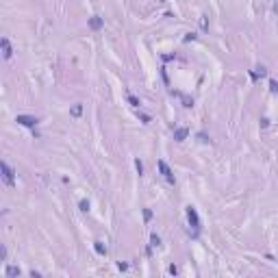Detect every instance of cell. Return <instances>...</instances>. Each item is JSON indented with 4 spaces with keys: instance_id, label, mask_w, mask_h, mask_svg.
<instances>
[{
    "instance_id": "1",
    "label": "cell",
    "mask_w": 278,
    "mask_h": 278,
    "mask_svg": "<svg viewBox=\"0 0 278 278\" xmlns=\"http://www.w3.org/2000/svg\"><path fill=\"white\" fill-rule=\"evenodd\" d=\"M0 172H2V180H5V185L13 187V185H15V174H13V169L9 167V163H7V161L0 163Z\"/></svg>"
},
{
    "instance_id": "2",
    "label": "cell",
    "mask_w": 278,
    "mask_h": 278,
    "mask_svg": "<svg viewBox=\"0 0 278 278\" xmlns=\"http://www.w3.org/2000/svg\"><path fill=\"white\" fill-rule=\"evenodd\" d=\"M15 122H18V124H22V126H28V128H35V126L39 124V120H37V118H33V115H18V118H15Z\"/></svg>"
},
{
    "instance_id": "3",
    "label": "cell",
    "mask_w": 278,
    "mask_h": 278,
    "mask_svg": "<svg viewBox=\"0 0 278 278\" xmlns=\"http://www.w3.org/2000/svg\"><path fill=\"white\" fill-rule=\"evenodd\" d=\"M156 167H159V172L167 178V182H172V185H174V176H172V169L167 167V163H165V161H156Z\"/></svg>"
},
{
    "instance_id": "4",
    "label": "cell",
    "mask_w": 278,
    "mask_h": 278,
    "mask_svg": "<svg viewBox=\"0 0 278 278\" xmlns=\"http://www.w3.org/2000/svg\"><path fill=\"white\" fill-rule=\"evenodd\" d=\"M187 220H189V224H191L196 230L200 228V220H198V213H196L194 207H187Z\"/></svg>"
},
{
    "instance_id": "5",
    "label": "cell",
    "mask_w": 278,
    "mask_h": 278,
    "mask_svg": "<svg viewBox=\"0 0 278 278\" xmlns=\"http://www.w3.org/2000/svg\"><path fill=\"white\" fill-rule=\"evenodd\" d=\"M0 46H2V57H5V59H11L13 50H11V44H9V39H7V37H2V39H0Z\"/></svg>"
},
{
    "instance_id": "6",
    "label": "cell",
    "mask_w": 278,
    "mask_h": 278,
    "mask_svg": "<svg viewBox=\"0 0 278 278\" xmlns=\"http://www.w3.org/2000/svg\"><path fill=\"white\" fill-rule=\"evenodd\" d=\"M102 26H105L102 18H98V15H94V18H89V28H91V31H100Z\"/></svg>"
},
{
    "instance_id": "7",
    "label": "cell",
    "mask_w": 278,
    "mask_h": 278,
    "mask_svg": "<svg viewBox=\"0 0 278 278\" xmlns=\"http://www.w3.org/2000/svg\"><path fill=\"white\" fill-rule=\"evenodd\" d=\"M187 135H189L187 128H176V130H174V139H176V141H185V137H187Z\"/></svg>"
},
{
    "instance_id": "8",
    "label": "cell",
    "mask_w": 278,
    "mask_h": 278,
    "mask_svg": "<svg viewBox=\"0 0 278 278\" xmlns=\"http://www.w3.org/2000/svg\"><path fill=\"white\" fill-rule=\"evenodd\" d=\"M94 250H96L100 256H105V254H107V246H105L102 241H94Z\"/></svg>"
},
{
    "instance_id": "9",
    "label": "cell",
    "mask_w": 278,
    "mask_h": 278,
    "mask_svg": "<svg viewBox=\"0 0 278 278\" xmlns=\"http://www.w3.org/2000/svg\"><path fill=\"white\" fill-rule=\"evenodd\" d=\"M80 113H83V105H80V102L70 109V115H72V118H80Z\"/></svg>"
},
{
    "instance_id": "10",
    "label": "cell",
    "mask_w": 278,
    "mask_h": 278,
    "mask_svg": "<svg viewBox=\"0 0 278 278\" xmlns=\"http://www.w3.org/2000/svg\"><path fill=\"white\" fill-rule=\"evenodd\" d=\"M5 274H7L9 278H13V276H20V267H15V265H9V267L5 269Z\"/></svg>"
},
{
    "instance_id": "11",
    "label": "cell",
    "mask_w": 278,
    "mask_h": 278,
    "mask_svg": "<svg viewBox=\"0 0 278 278\" xmlns=\"http://www.w3.org/2000/svg\"><path fill=\"white\" fill-rule=\"evenodd\" d=\"M150 246H152V248H156V246H161V237H159L156 233H152V235H150Z\"/></svg>"
},
{
    "instance_id": "12",
    "label": "cell",
    "mask_w": 278,
    "mask_h": 278,
    "mask_svg": "<svg viewBox=\"0 0 278 278\" xmlns=\"http://www.w3.org/2000/svg\"><path fill=\"white\" fill-rule=\"evenodd\" d=\"M180 98H182V107H185V109H191V107H194V100H191L189 96H180Z\"/></svg>"
},
{
    "instance_id": "13",
    "label": "cell",
    "mask_w": 278,
    "mask_h": 278,
    "mask_svg": "<svg viewBox=\"0 0 278 278\" xmlns=\"http://www.w3.org/2000/svg\"><path fill=\"white\" fill-rule=\"evenodd\" d=\"M128 105H133V107H139L141 102H139V98H137V96H133V94H128Z\"/></svg>"
},
{
    "instance_id": "14",
    "label": "cell",
    "mask_w": 278,
    "mask_h": 278,
    "mask_svg": "<svg viewBox=\"0 0 278 278\" xmlns=\"http://www.w3.org/2000/svg\"><path fill=\"white\" fill-rule=\"evenodd\" d=\"M269 91H272V94H278V80H269Z\"/></svg>"
},
{
    "instance_id": "15",
    "label": "cell",
    "mask_w": 278,
    "mask_h": 278,
    "mask_svg": "<svg viewBox=\"0 0 278 278\" xmlns=\"http://www.w3.org/2000/svg\"><path fill=\"white\" fill-rule=\"evenodd\" d=\"M135 167H137V172H139V176L143 174V163L139 161V159H135Z\"/></svg>"
},
{
    "instance_id": "16",
    "label": "cell",
    "mask_w": 278,
    "mask_h": 278,
    "mask_svg": "<svg viewBox=\"0 0 278 278\" xmlns=\"http://www.w3.org/2000/svg\"><path fill=\"white\" fill-rule=\"evenodd\" d=\"M78 207H80V211H85V213L89 211V202H87V200H80V204H78Z\"/></svg>"
},
{
    "instance_id": "17",
    "label": "cell",
    "mask_w": 278,
    "mask_h": 278,
    "mask_svg": "<svg viewBox=\"0 0 278 278\" xmlns=\"http://www.w3.org/2000/svg\"><path fill=\"white\" fill-rule=\"evenodd\" d=\"M143 220H146V222L152 220V211H150V209H143Z\"/></svg>"
},
{
    "instance_id": "18",
    "label": "cell",
    "mask_w": 278,
    "mask_h": 278,
    "mask_svg": "<svg viewBox=\"0 0 278 278\" xmlns=\"http://www.w3.org/2000/svg\"><path fill=\"white\" fill-rule=\"evenodd\" d=\"M265 74H267V70H265L263 65H259V67H256V76H265Z\"/></svg>"
},
{
    "instance_id": "19",
    "label": "cell",
    "mask_w": 278,
    "mask_h": 278,
    "mask_svg": "<svg viewBox=\"0 0 278 278\" xmlns=\"http://www.w3.org/2000/svg\"><path fill=\"white\" fill-rule=\"evenodd\" d=\"M139 120H141L143 124H148V122H150V115H146V113H141V115H139Z\"/></svg>"
},
{
    "instance_id": "20",
    "label": "cell",
    "mask_w": 278,
    "mask_h": 278,
    "mask_svg": "<svg viewBox=\"0 0 278 278\" xmlns=\"http://www.w3.org/2000/svg\"><path fill=\"white\" fill-rule=\"evenodd\" d=\"M196 39V33H187V37H185V41H194Z\"/></svg>"
},
{
    "instance_id": "21",
    "label": "cell",
    "mask_w": 278,
    "mask_h": 278,
    "mask_svg": "<svg viewBox=\"0 0 278 278\" xmlns=\"http://www.w3.org/2000/svg\"><path fill=\"white\" fill-rule=\"evenodd\" d=\"M261 126H263V128H267V126H269V120H267V118H263V120H261Z\"/></svg>"
},
{
    "instance_id": "22",
    "label": "cell",
    "mask_w": 278,
    "mask_h": 278,
    "mask_svg": "<svg viewBox=\"0 0 278 278\" xmlns=\"http://www.w3.org/2000/svg\"><path fill=\"white\" fill-rule=\"evenodd\" d=\"M161 2H167V0H161Z\"/></svg>"
}]
</instances>
